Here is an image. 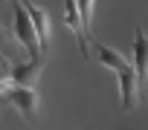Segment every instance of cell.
Listing matches in <instances>:
<instances>
[{
  "instance_id": "6da1fadb",
  "label": "cell",
  "mask_w": 148,
  "mask_h": 130,
  "mask_svg": "<svg viewBox=\"0 0 148 130\" xmlns=\"http://www.w3.org/2000/svg\"><path fill=\"white\" fill-rule=\"evenodd\" d=\"M12 26H15V38L26 46L29 58L32 61H41V55H44L41 38H38V29H35V23H32L26 6H23V0H12Z\"/></svg>"
},
{
  "instance_id": "9c48e42d",
  "label": "cell",
  "mask_w": 148,
  "mask_h": 130,
  "mask_svg": "<svg viewBox=\"0 0 148 130\" xmlns=\"http://www.w3.org/2000/svg\"><path fill=\"white\" fill-rule=\"evenodd\" d=\"M79 9H82V18H84V26H87V35H93V0H79Z\"/></svg>"
},
{
  "instance_id": "ba28073f",
  "label": "cell",
  "mask_w": 148,
  "mask_h": 130,
  "mask_svg": "<svg viewBox=\"0 0 148 130\" xmlns=\"http://www.w3.org/2000/svg\"><path fill=\"white\" fill-rule=\"evenodd\" d=\"M96 55H99V61H102V67H108V70H113V72L134 70V64H131L125 55H119L116 49H110V46H105V43H96Z\"/></svg>"
},
{
  "instance_id": "8992f818",
  "label": "cell",
  "mask_w": 148,
  "mask_h": 130,
  "mask_svg": "<svg viewBox=\"0 0 148 130\" xmlns=\"http://www.w3.org/2000/svg\"><path fill=\"white\" fill-rule=\"evenodd\" d=\"M119 75V95H122V110H134L142 98V87H139V78H136V70H125V72H116Z\"/></svg>"
},
{
  "instance_id": "52a82bcc",
  "label": "cell",
  "mask_w": 148,
  "mask_h": 130,
  "mask_svg": "<svg viewBox=\"0 0 148 130\" xmlns=\"http://www.w3.org/2000/svg\"><path fill=\"white\" fill-rule=\"evenodd\" d=\"M23 6H26V12H29V18H32L35 29H38V38H41V49H44V55H47V52H49V15H47V9L35 6L32 0H23Z\"/></svg>"
},
{
  "instance_id": "5b68a950",
  "label": "cell",
  "mask_w": 148,
  "mask_h": 130,
  "mask_svg": "<svg viewBox=\"0 0 148 130\" xmlns=\"http://www.w3.org/2000/svg\"><path fill=\"white\" fill-rule=\"evenodd\" d=\"M134 70H136L142 95H145V87H148V35L142 32V26L134 29Z\"/></svg>"
},
{
  "instance_id": "277c9868",
  "label": "cell",
  "mask_w": 148,
  "mask_h": 130,
  "mask_svg": "<svg viewBox=\"0 0 148 130\" xmlns=\"http://www.w3.org/2000/svg\"><path fill=\"white\" fill-rule=\"evenodd\" d=\"M64 18H67V26L73 29V38H76L82 55L90 58V49H87V26H84V18H82V9H79V0H64Z\"/></svg>"
},
{
  "instance_id": "3957f363",
  "label": "cell",
  "mask_w": 148,
  "mask_h": 130,
  "mask_svg": "<svg viewBox=\"0 0 148 130\" xmlns=\"http://www.w3.org/2000/svg\"><path fill=\"white\" fill-rule=\"evenodd\" d=\"M3 84H21V87H35L38 81V72H41V61H26V64H12L3 61Z\"/></svg>"
},
{
  "instance_id": "7a4b0ae2",
  "label": "cell",
  "mask_w": 148,
  "mask_h": 130,
  "mask_svg": "<svg viewBox=\"0 0 148 130\" xmlns=\"http://www.w3.org/2000/svg\"><path fill=\"white\" fill-rule=\"evenodd\" d=\"M3 98H6V104H12L23 118L35 121V116H38V93H35V87L3 84Z\"/></svg>"
}]
</instances>
